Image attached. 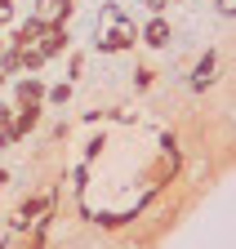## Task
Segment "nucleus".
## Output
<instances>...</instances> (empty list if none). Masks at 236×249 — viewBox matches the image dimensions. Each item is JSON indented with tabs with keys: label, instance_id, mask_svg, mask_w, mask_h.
<instances>
[{
	"label": "nucleus",
	"instance_id": "f257e3e1",
	"mask_svg": "<svg viewBox=\"0 0 236 249\" xmlns=\"http://www.w3.org/2000/svg\"><path fill=\"white\" fill-rule=\"evenodd\" d=\"M98 45H103V49H129V45H134V27L125 22V14H116V9H107V14H103Z\"/></svg>",
	"mask_w": 236,
	"mask_h": 249
},
{
	"label": "nucleus",
	"instance_id": "f03ea898",
	"mask_svg": "<svg viewBox=\"0 0 236 249\" xmlns=\"http://www.w3.org/2000/svg\"><path fill=\"white\" fill-rule=\"evenodd\" d=\"M63 18H67V0H36V22L58 27Z\"/></svg>",
	"mask_w": 236,
	"mask_h": 249
},
{
	"label": "nucleus",
	"instance_id": "7ed1b4c3",
	"mask_svg": "<svg viewBox=\"0 0 236 249\" xmlns=\"http://www.w3.org/2000/svg\"><path fill=\"white\" fill-rule=\"evenodd\" d=\"M45 245V231H36V236H9L0 249H40Z\"/></svg>",
	"mask_w": 236,
	"mask_h": 249
},
{
	"label": "nucleus",
	"instance_id": "20e7f679",
	"mask_svg": "<svg viewBox=\"0 0 236 249\" xmlns=\"http://www.w3.org/2000/svg\"><path fill=\"white\" fill-rule=\"evenodd\" d=\"M40 93H45V89H40V85H32V80H27V85H22V89H18V103H22V107H27V111H36V103H40Z\"/></svg>",
	"mask_w": 236,
	"mask_h": 249
},
{
	"label": "nucleus",
	"instance_id": "39448f33",
	"mask_svg": "<svg viewBox=\"0 0 236 249\" xmlns=\"http://www.w3.org/2000/svg\"><path fill=\"white\" fill-rule=\"evenodd\" d=\"M169 40V27L165 22H152V27H147V45H165Z\"/></svg>",
	"mask_w": 236,
	"mask_h": 249
},
{
	"label": "nucleus",
	"instance_id": "423d86ee",
	"mask_svg": "<svg viewBox=\"0 0 236 249\" xmlns=\"http://www.w3.org/2000/svg\"><path fill=\"white\" fill-rule=\"evenodd\" d=\"M9 14H14V0H0V22H5Z\"/></svg>",
	"mask_w": 236,
	"mask_h": 249
}]
</instances>
